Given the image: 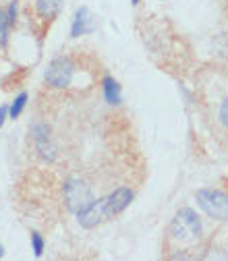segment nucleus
Wrapping results in <instances>:
<instances>
[{"mask_svg": "<svg viewBox=\"0 0 228 261\" xmlns=\"http://www.w3.org/2000/svg\"><path fill=\"white\" fill-rule=\"evenodd\" d=\"M29 245H31V251H34V257H42L44 251H46V239L40 230H31L29 232Z\"/></svg>", "mask_w": 228, "mask_h": 261, "instance_id": "11", "label": "nucleus"}, {"mask_svg": "<svg viewBox=\"0 0 228 261\" xmlns=\"http://www.w3.org/2000/svg\"><path fill=\"white\" fill-rule=\"evenodd\" d=\"M79 73H81L79 62L69 54H60V56H54L52 60H48L42 77H44V83L48 89L67 91L77 83Z\"/></svg>", "mask_w": 228, "mask_h": 261, "instance_id": "3", "label": "nucleus"}, {"mask_svg": "<svg viewBox=\"0 0 228 261\" xmlns=\"http://www.w3.org/2000/svg\"><path fill=\"white\" fill-rule=\"evenodd\" d=\"M168 241L176 249H189L195 243H199L204 237V220L197 214V210H193L189 205H183L174 212L168 228H166Z\"/></svg>", "mask_w": 228, "mask_h": 261, "instance_id": "2", "label": "nucleus"}, {"mask_svg": "<svg viewBox=\"0 0 228 261\" xmlns=\"http://www.w3.org/2000/svg\"><path fill=\"white\" fill-rule=\"evenodd\" d=\"M93 197H95V193H93L91 185L85 178H81V176H69V178H64V182H62V199H64V205H67V210L73 216L81 207H85Z\"/></svg>", "mask_w": 228, "mask_h": 261, "instance_id": "6", "label": "nucleus"}, {"mask_svg": "<svg viewBox=\"0 0 228 261\" xmlns=\"http://www.w3.org/2000/svg\"><path fill=\"white\" fill-rule=\"evenodd\" d=\"M218 124L224 130H228V95L224 97V100L220 102V106H218Z\"/></svg>", "mask_w": 228, "mask_h": 261, "instance_id": "12", "label": "nucleus"}, {"mask_svg": "<svg viewBox=\"0 0 228 261\" xmlns=\"http://www.w3.org/2000/svg\"><path fill=\"white\" fill-rule=\"evenodd\" d=\"M7 120H9V104H3L0 106V128L5 126Z\"/></svg>", "mask_w": 228, "mask_h": 261, "instance_id": "15", "label": "nucleus"}, {"mask_svg": "<svg viewBox=\"0 0 228 261\" xmlns=\"http://www.w3.org/2000/svg\"><path fill=\"white\" fill-rule=\"evenodd\" d=\"M34 11H36V15L42 21L50 23V21H54L60 15L62 0H36V3H34Z\"/></svg>", "mask_w": 228, "mask_h": 261, "instance_id": "9", "label": "nucleus"}, {"mask_svg": "<svg viewBox=\"0 0 228 261\" xmlns=\"http://www.w3.org/2000/svg\"><path fill=\"white\" fill-rule=\"evenodd\" d=\"M133 201H135V191L126 185H120L110 193L102 195V197H93L85 207H81L75 214V220L83 230H93V228L124 214Z\"/></svg>", "mask_w": 228, "mask_h": 261, "instance_id": "1", "label": "nucleus"}, {"mask_svg": "<svg viewBox=\"0 0 228 261\" xmlns=\"http://www.w3.org/2000/svg\"><path fill=\"white\" fill-rule=\"evenodd\" d=\"M100 87H102V95H104V102L112 108H118L122 106V85L116 77L112 75H104L102 81H100Z\"/></svg>", "mask_w": 228, "mask_h": 261, "instance_id": "8", "label": "nucleus"}, {"mask_svg": "<svg viewBox=\"0 0 228 261\" xmlns=\"http://www.w3.org/2000/svg\"><path fill=\"white\" fill-rule=\"evenodd\" d=\"M29 139H31V147H34L36 158L42 164H54L58 160L60 149L54 137V128L46 120H36L29 126Z\"/></svg>", "mask_w": 228, "mask_h": 261, "instance_id": "4", "label": "nucleus"}, {"mask_svg": "<svg viewBox=\"0 0 228 261\" xmlns=\"http://www.w3.org/2000/svg\"><path fill=\"white\" fill-rule=\"evenodd\" d=\"M5 257V245H3V241H0V259Z\"/></svg>", "mask_w": 228, "mask_h": 261, "instance_id": "16", "label": "nucleus"}, {"mask_svg": "<svg viewBox=\"0 0 228 261\" xmlns=\"http://www.w3.org/2000/svg\"><path fill=\"white\" fill-rule=\"evenodd\" d=\"M27 102H29V93H27V91H19V93L13 97V102L9 104V120L21 118V114H23L25 108H27Z\"/></svg>", "mask_w": 228, "mask_h": 261, "instance_id": "10", "label": "nucleus"}, {"mask_svg": "<svg viewBox=\"0 0 228 261\" xmlns=\"http://www.w3.org/2000/svg\"><path fill=\"white\" fill-rule=\"evenodd\" d=\"M5 9H7L9 19L13 21V25H17V21H19V0H11Z\"/></svg>", "mask_w": 228, "mask_h": 261, "instance_id": "14", "label": "nucleus"}, {"mask_svg": "<svg viewBox=\"0 0 228 261\" xmlns=\"http://www.w3.org/2000/svg\"><path fill=\"white\" fill-rule=\"evenodd\" d=\"M195 203L212 222H228V193L214 187L195 191Z\"/></svg>", "mask_w": 228, "mask_h": 261, "instance_id": "5", "label": "nucleus"}, {"mask_svg": "<svg viewBox=\"0 0 228 261\" xmlns=\"http://www.w3.org/2000/svg\"><path fill=\"white\" fill-rule=\"evenodd\" d=\"M97 29V19L95 15L89 11V7H79L75 13H73V19H71V27H69V36L71 40H79V38H85V36H91L95 34Z\"/></svg>", "mask_w": 228, "mask_h": 261, "instance_id": "7", "label": "nucleus"}, {"mask_svg": "<svg viewBox=\"0 0 228 261\" xmlns=\"http://www.w3.org/2000/svg\"><path fill=\"white\" fill-rule=\"evenodd\" d=\"M13 21L9 19V13L5 7H0V31H13Z\"/></svg>", "mask_w": 228, "mask_h": 261, "instance_id": "13", "label": "nucleus"}]
</instances>
